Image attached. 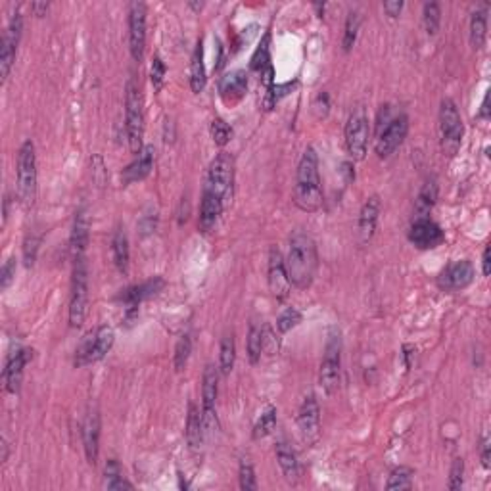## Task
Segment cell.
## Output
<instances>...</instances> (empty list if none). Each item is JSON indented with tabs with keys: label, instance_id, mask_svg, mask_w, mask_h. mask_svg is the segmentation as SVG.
I'll list each match as a JSON object with an SVG mask.
<instances>
[{
	"label": "cell",
	"instance_id": "24",
	"mask_svg": "<svg viewBox=\"0 0 491 491\" xmlns=\"http://www.w3.org/2000/svg\"><path fill=\"white\" fill-rule=\"evenodd\" d=\"M165 283L164 278H152V280H146V283L139 284V286H132V288H127L125 292H121L120 296H117V300H121V302L125 303H140L142 300H148V297H152L154 294H158L159 290L164 288Z\"/></svg>",
	"mask_w": 491,
	"mask_h": 491
},
{
	"label": "cell",
	"instance_id": "14",
	"mask_svg": "<svg viewBox=\"0 0 491 491\" xmlns=\"http://www.w3.org/2000/svg\"><path fill=\"white\" fill-rule=\"evenodd\" d=\"M267 275H269L267 278H269V288H271L273 296L277 297V300H284V297L290 294L292 283H290L283 253H280V250H277V248H271V252H269Z\"/></svg>",
	"mask_w": 491,
	"mask_h": 491
},
{
	"label": "cell",
	"instance_id": "20",
	"mask_svg": "<svg viewBox=\"0 0 491 491\" xmlns=\"http://www.w3.org/2000/svg\"><path fill=\"white\" fill-rule=\"evenodd\" d=\"M380 198L378 196H371L363 208H361L359 213V240L361 244H366L369 240L374 236V231H376V223H378V215H380Z\"/></svg>",
	"mask_w": 491,
	"mask_h": 491
},
{
	"label": "cell",
	"instance_id": "54",
	"mask_svg": "<svg viewBox=\"0 0 491 491\" xmlns=\"http://www.w3.org/2000/svg\"><path fill=\"white\" fill-rule=\"evenodd\" d=\"M415 352H416V349H415V347H413V346H405V347H403V353H405V365H407V369H409V366H411V357L415 355Z\"/></svg>",
	"mask_w": 491,
	"mask_h": 491
},
{
	"label": "cell",
	"instance_id": "5",
	"mask_svg": "<svg viewBox=\"0 0 491 491\" xmlns=\"http://www.w3.org/2000/svg\"><path fill=\"white\" fill-rule=\"evenodd\" d=\"M37 192V156L35 144L26 140L18 152V196L21 204L31 206Z\"/></svg>",
	"mask_w": 491,
	"mask_h": 491
},
{
	"label": "cell",
	"instance_id": "33",
	"mask_svg": "<svg viewBox=\"0 0 491 491\" xmlns=\"http://www.w3.org/2000/svg\"><path fill=\"white\" fill-rule=\"evenodd\" d=\"M234 359H236V344H234L233 334H227L221 340V353H219V371L221 374H231L234 366Z\"/></svg>",
	"mask_w": 491,
	"mask_h": 491
},
{
	"label": "cell",
	"instance_id": "56",
	"mask_svg": "<svg viewBox=\"0 0 491 491\" xmlns=\"http://www.w3.org/2000/svg\"><path fill=\"white\" fill-rule=\"evenodd\" d=\"M6 457H8V445H6V441L2 440V457H0V460H6Z\"/></svg>",
	"mask_w": 491,
	"mask_h": 491
},
{
	"label": "cell",
	"instance_id": "53",
	"mask_svg": "<svg viewBox=\"0 0 491 491\" xmlns=\"http://www.w3.org/2000/svg\"><path fill=\"white\" fill-rule=\"evenodd\" d=\"M31 10L38 18H41V16H46V12H48V2H33Z\"/></svg>",
	"mask_w": 491,
	"mask_h": 491
},
{
	"label": "cell",
	"instance_id": "34",
	"mask_svg": "<svg viewBox=\"0 0 491 491\" xmlns=\"http://www.w3.org/2000/svg\"><path fill=\"white\" fill-rule=\"evenodd\" d=\"M263 328L252 322L250 324V332H248V357H250V363L255 365L261 359V352H263Z\"/></svg>",
	"mask_w": 491,
	"mask_h": 491
},
{
	"label": "cell",
	"instance_id": "27",
	"mask_svg": "<svg viewBox=\"0 0 491 491\" xmlns=\"http://www.w3.org/2000/svg\"><path fill=\"white\" fill-rule=\"evenodd\" d=\"M277 459L278 465L283 468V474L288 482H296L300 478V463H297L296 451L292 449L286 441H278L277 443Z\"/></svg>",
	"mask_w": 491,
	"mask_h": 491
},
{
	"label": "cell",
	"instance_id": "43",
	"mask_svg": "<svg viewBox=\"0 0 491 491\" xmlns=\"http://www.w3.org/2000/svg\"><path fill=\"white\" fill-rule=\"evenodd\" d=\"M240 487L244 491L258 490V482H255V472H253V465L248 459H242L240 463Z\"/></svg>",
	"mask_w": 491,
	"mask_h": 491
},
{
	"label": "cell",
	"instance_id": "28",
	"mask_svg": "<svg viewBox=\"0 0 491 491\" xmlns=\"http://www.w3.org/2000/svg\"><path fill=\"white\" fill-rule=\"evenodd\" d=\"M435 200H438V183H435V179L432 176V179H428L426 183L422 184L418 198H416V219H426L430 211H432V208H434Z\"/></svg>",
	"mask_w": 491,
	"mask_h": 491
},
{
	"label": "cell",
	"instance_id": "4",
	"mask_svg": "<svg viewBox=\"0 0 491 491\" xmlns=\"http://www.w3.org/2000/svg\"><path fill=\"white\" fill-rule=\"evenodd\" d=\"M234 184V159L227 152H221L215 156L208 169V179H206V192L215 194L223 204L233 196Z\"/></svg>",
	"mask_w": 491,
	"mask_h": 491
},
{
	"label": "cell",
	"instance_id": "47",
	"mask_svg": "<svg viewBox=\"0 0 491 491\" xmlns=\"http://www.w3.org/2000/svg\"><path fill=\"white\" fill-rule=\"evenodd\" d=\"M16 277V258H10L0 271V290H6Z\"/></svg>",
	"mask_w": 491,
	"mask_h": 491
},
{
	"label": "cell",
	"instance_id": "3",
	"mask_svg": "<svg viewBox=\"0 0 491 491\" xmlns=\"http://www.w3.org/2000/svg\"><path fill=\"white\" fill-rule=\"evenodd\" d=\"M144 100L140 93L139 85L134 79L127 81L125 88V129L127 139H129V148L134 154H139L142 146V137H144Z\"/></svg>",
	"mask_w": 491,
	"mask_h": 491
},
{
	"label": "cell",
	"instance_id": "18",
	"mask_svg": "<svg viewBox=\"0 0 491 491\" xmlns=\"http://www.w3.org/2000/svg\"><path fill=\"white\" fill-rule=\"evenodd\" d=\"M83 445H85V455L90 465H96L98 460V451H100V416L96 411L88 413L85 426H83Z\"/></svg>",
	"mask_w": 491,
	"mask_h": 491
},
{
	"label": "cell",
	"instance_id": "38",
	"mask_svg": "<svg viewBox=\"0 0 491 491\" xmlns=\"http://www.w3.org/2000/svg\"><path fill=\"white\" fill-rule=\"evenodd\" d=\"M422 14H424L422 19H424V27H426L428 35H435L438 29H440L441 21L440 4H438V2H426V4H424V12Z\"/></svg>",
	"mask_w": 491,
	"mask_h": 491
},
{
	"label": "cell",
	"instance_id": "29",
	"mask_svg": "<svg viewBox=\"0 0 491 491\" xmlns=\"http://www.w3.org/2000/svg\"><path fill=\"white\" fill-rule=\"evenodd\" d=\"M204 440V422L202 413L196 403H189V416H186V441L192 449L198 448Z\"/></svg>",
	"mask_w": 491,
	"mask_h": 491
},
{
	"label": "cell",
	"instance_id": "23",
	"mask_svg": "<svg viewBox=\"0 0 491 491\" xmlns=\"http://www.w3.org/2000/svg\"><path fill=\"white\" fill-rule=\"evenodd\" d=\"M223 208H225L223 200H219L215 194H209V192L204 190L202 208H200V228H202V233H209L215 227L219 215L223 213Z\"/></svg>",
	"mask_w": 491,
	"mask_h": 491
},
{
	"label": "cell",
	"instance_id": "49",
	"mask_svg": "<svg viewBox=\"0 0 491 491\" xmlns=\"http://www.w3.org/2000/svg\"><path fill=\"white\" fill-rule=\"evenodd\" d=\"M106 487L107 490H114V491L134 490V485H132L129 480L123 478V474H121V476H115V478H112V480H106Z\"/></svg>",
	"mask_w": 491,
	"mask_h": 491
},
{
	"label": "cell",
	"instance_id": "16",
	"mask_svg": "<svg viewBox=\"0 0 491 491\" xmlns=\"http://www.w3.org/2000/svg\"><path fill=\"white\" fill-rule=\"evenodd\" d=\"M409 240L421 250H432L445 240V234L440 228V225H435L434 221L426 217V219L413 221L409 228Z\"/></svg>",
	"mask_w": 491,
	"mask_h": 491
},
{
	"label": "cell",
	"instance_id": "17",
	"mask_svg": "<svg viewBox=\"0 0 491 491\" xmlns=\"http://www.w3.org/2000/svg\"><path fill=\"white\" fill-rule=\"evenodd\" d=\"M152 165H154V148L152 146H144L142 150L137 154V158L132 159L131 164L127 165L123 173H121V179L125 184L139 183L142 179L150 175Z\"/></svg>",
	"mask_w": 491,
	"mask_h": 491
},
{
	"label": "cell",
	"instance_id": "25",
	"mask_svg": "<svg viewBox=\"0 0 491 491\" xmlns=\"http://www.w3.org/2000/svg\"><path fill=\"white\" fill-rule=\"evenodd\" d=\"M202 413H215V399L219 388V371L213 365L206 366L202 378Z\"/></svg>",
	"mask_w": 491,
	"mask_h": 491
},
{
	"label": "cell",
	"instance_id": "6",
	"mask_svg": "<svg viewBox=\"0 0 491 491\" xmlns=\"http://www.w3.org/2000/svg\"><path fill=\"white\" fill-rule=\"evenodd\" d=\"M88 305V271L85 258H75L73 263V278H71L70 296V324L79 328L87 317Z\"/></svg>",
	"mask_w": 491,
	"mask_h": 491
},
{
	"label": "cell",
	"instance_id": "2",
	"mask_svg": "<svg viewBox=\"0 0 491 491\" xmlns=\"http://www.w3.org/2000/svg\"><path fill=\"white\" fill-rule=\"evenodd\" d=\"M294 202L302 211L313 213L322 206V184L319 175V158L315 148L309 146L297 164Z\"/></svg>",
	"mask_w": 491,
	"mask_h": 491
},
{
	"label": "cell",
	"instance_id": "36",
	"mask_svg": "<svg viewBox=\"0 0 491 491\" xmlns=\"http://www.w3.org/2000/svg\"><path fill=\"white\" fill-rule=\"evenodd\" d=\"M95 340H96V330H90L88 334L83 336L81 344L75 349V366H85L93 363V352H95Z\"/></svg>",
	"mask_w": 491,
	"mask_h": 491
},
{
	"label": "cell",
	"instance_id": "46",
	"mask_svg": "<svg viewBox=\"0 0 491 491\" xmlns=\"http://www.w3.org/2000/svg\"><path fill=\"white\" fill-rule=\"evenodd\" d=\"M165 73H167V68H165L164 60L159 56L154 58V62H152V85H154V88L156 90H162V87H164V81H165Z\"/></svg>",
	"mask_w": 491,
	"mask_h": 491
},
{
	"label": "cell",
	"instance_id": "52",
	"mask_svg": "<svg viewBox=\"0 0 491 491\" xmlns=\"http://www.w3.org/2000/svg\"><path fill=\"white\" fill-rule=\"evenodd\" d=\"M482 267H484V277H490L491 273V248L485 246L484 258H482Z\"/></svg>",
	"mask_w": 491,
	"mask_h": 491
},
{
	"label": "cell",
	"instance_id": "22",
	"mask_svg": "<svg viewBox=\"0 0 491 491\" xmlns=\"http://www.w3.org/2000/svg\"><path fill=\"white\" fill-rule=\"evenodd\" d=\"M246 88H248V75L246 71H231L223 77L219 83V93L223 96V100L236 102L244 96Z\"/></svg>",
	"mask_w": 491,
	"mask_h": 491
},
{
	"label": "cell",
	"instance_id": "1",
	"mask_svg": "<svg viewBox=\"0 0 491 491\" xmlns=\"http://www.w3.org/2000/svg\"><path fill=\"white\" fill-rule=\"evenodd\" d=\"M284 263H286L290 283L302 290L309 288L315 280L317 267H319L315 240L303 231H296L290 236L288 255L284 259Z\"/></svg>",
	"mask_w": 491,
	"mask_h": 491
},
{
	"label": "cell",
	"instance_id": "19",
	"mask_svg": "<svg viewBox=\"0 0 491 491\" xmlns=\"http://www.w3.org/2000/svg\"><path fill=\"white\" fill-rule=\"evenodd\" d=\"M33 357L31 349H16V353L10 355V359L4 369V382H6V390L10 394H16L21 384V376H23V366L29 363Z\"/></svg>",
	"mask_w": 491,
	"mask_h": 491
},
{
	"label": "cell",
	"instance_id": "7",
	"mask_svg": "<svg viewBox=\"0 0 491 491\" xmlns=\"http://www.w3.org/2000/svg\"><path fill=\"white\" fill-rule=\"evenodd\" d=\"M342 374V338L340 332L328 334L327 346H324V355L321 361V372H319V382L322 390L327 394H334L340 386Z\"/></svg>",
	"mask_w": 491,
	"mask_h": 491
},
{
	"label": "cell",
	"instance_id": "42",
	"mask_svg": "<svg viewBox=\"0 0 491 491\" xmlns=\"http://www.w3.org/2000/svg\"><path fill=\"white\" fill-rule=\"evenodd\" d=\"M267 68H271L269 65V35H265V38L261 41V44H259L258 51H255V54L252 58L253 71H261L263 73V70H267Z\"/></svg>",
	"mask_w": 491,
	"mask_h": 491
},
{
	"label": "cell",
	"instance_id": "11",
	"mask_svg": "<svg viewBox=\"0 0 491 491\" xmlns=\"http://www.w3.org/2000/svg\"><path fill=\"white\" fill-rule=\"evenodd\" d=\"M407 131H409V117L405 114L396 115L394 120L384 127V131H380L376 139V144H374V150H376L378 158H388L394 152L401 146V142L407 137Z\"/></svg>",
	"mask_w": 491,
	"mask_h": 491
},
{
	"label": "cell",
	"instance_id": "40",
	"mask_svg": "<svg viewBox=\"0 0 491 491\" xmlns=\"http://www.w3.org/2000/svg\"><path fill=\"white\" fill-rule=\"evenodd\" d=\"M190 353H192V338L189 334L181 336V340L176 342L175 347V371H183L186 363H189Z\"/></svg>",
	"mask_w": 491,
	"mask_h": 491
},
{
	"label": "cell",
	"instance_id": "41",
	"mask_svg": "<svg viewBox=\"0 0 491 491\" xmlns=\"http://www.w3.org/2000/svg\"><path fill=\"white\" fill-rule=\"evenodd\" d=\"M302 319H303L302 313H300L297 309L288 307L286 311H283V313H280V317L277 319L278 332L286 334L288 330H292L294 327H297V324L302 322Z\"/></svg>",
	"mask_w": 491,
	"mask_h": 491
},
{
	"label": "cell",
	"instance_id": "50",
	"mask_svg": "<svg viewBox=\"0 0 491 491\" xmlns=\"http://www.w3.org/2000/svg\"><path fill=\"white\" fill-rule=\"evenodd\" d=\"M384 10L390 18H397L401 14V10H403V2L401 0H386Z\"/></svg>",
	"mask_w": 491,
	"mask_h": 491
},
{
	"label": "cell",
	"instance_id": "44",
	"mask_svg": "<svg viewBox=\"0 0 491 491\" xmlns=\"http://www.w3.org/2000/svg\"><path fill=\"white\" fill-rule=\"evenodd\" d=\"M233 137V129L225 123L223 120H213L211 121V139L217 146H225L228 144V140Z\"/></svg>",
	"mask_w": 491,
	"mask_h": 491
},
{
	"label": "cell",
	"instance_id": "32",
	"mask_svg": "<svg viewBox=\"0 0 491 491\" xmlns=\"http://www.w3.org/2000/svg\"><path fill=\"white\" fill-rule=\"evenodd\" d=\"M487 37V14L485 10H476L470 18V44L480 51Z\"/></svg>",
	"mask_w": 491,
	"mask_h": 491
},
{
	"label": "cell",
	"instance_id": "8",
	"mask_svg": "<svg viewBox=\"0 0 491 491\" xmlns=\"http://www.w3.org/2000/svg\"><path fill=\"white\" fill-rule=\"evenodd\" d=\"M463 120L453 100L443 98L440 106V134L441 148L448 156H455L463 142Z\"/></svg>",
	"mask_w": 491,
	"mask_h": 491
},
{
	"label": "cell",
	"instance_id": "48",
	"mask_svg": "<svg viewBox=\"0 0 491 491\" xmlns=\"http://www.w3.org/2000/svg\"><path fill=\"white\" fill-rule=\"evenodd\" d=\"M37 250H38V238L37 236H27L26 246H23V255H26V265L31 267L35 263V258H37Z\"/></svg>",
	"mask_w": 491,
	"mask_h": 491
},
{
	"label": "cell",
	"instance_id": "13",
	"mask_svg": "<svg viewBox=\"0 0 491 491\" xmlns=\"http://www.w3.org/2000/svg\"><path fill=\"white\" fill-rule=\"evenodd\" d=\"M21 29H23V18L21 14L16 12L8 23L4 37H2V48H0V75L2 79H8L10 70H12L16 52H18L19 38H21Z\"/></svg>",
	"mask_w": 491,
	"mask_h": 491
},
{
	"label": "cell",
	"instance_id": "31",
	"mask_svg": "<svg viewBox=\"0 0 491 491\" xmlns=\"http://www.w3.org/2000/svg\"><path fill=\"white\" fill-rule=\"evenodd\" d=\"M115 342V332L114 328L107 327V324H102V327L96 328V340H95V352H93V363L104 359L107 355V352L112 349Z\"/></svg>",
	"mask_w": 491,
	"mask_h": 491
},
{
	"label": "cell",
	"instance_id": "39",
	"mask_svg": "<svg viewBox=\"0 0 491 491\" xmlns=\"http://www.w3.org/2000/svg\"><path fill=\"white\" fill-rule=\"evenodd\" d=\"M361 18L357 12H352L346 19V29H344V41H342V46L344 51L349 52L352 46L355 44V38H357V31H359Z\"/></svg>",
	"mask_w": 491,
	"mask_h": 491
},
{
	"label": "cell",
	"instance_id": "45",
	"mask_svg": "<svg viewBox=\"0 0 491 491\" xmlns=\"http://www.w3.org/2000/svg\"><path fill=\"white\" fill-rule=\"evenodd\" d=\"M463 482H465V460L457 457L451 465V472H449V490L457 491L463 487Z\"/></svg>",
	"mask_w": 491,
	"mask_h": 491
},
{
	"label": "cell",
	"instance_id": "15",
	"mask_svg": "<svg viewBox=\"0 0 491 491\" xmlns=\"http://www.w3.org/2000/svg\"><path fill=\"white\" fill-rule=\"evenodd\" d=\"M474 277H476V271H474V265L470 261H457L441 273L438 277V284L445 292H459V290L470 286Z\"/></svg>",
	"mask_w": 491,
	"mask_h": 491
},
{
	"label": "cell",
	"instance_id": "55",
	"mask_svg": "<svg viewBox=\"0 0 491 491\" xmlns=\"http://www.w3.org/2000/svg\"><path fill=\"white\" fill-rule=\"evenodd\" d=\"M480 115H482L484 120L487 117V115H490V93L485 95L484 102H482V112H480Z\"/></svg>",
	"mask_w": 491,
	"mask_h": 491
},
{
	"label": "cell",
	"instance_id": "37",
	"mask_svg": "<svg viewBox=\"0 0 491 491\" xmlns=\"http://www.w3.org/2000/svg\"><path fill=\"white\" fill-rule=\"evenodd\" d=\"M275 426H277V409H275V407H269L263 415L259 416V421L255 422V426H253V438H255V440L267 438V435L275 430Z\"/></svg>",
	"mask_w": 491,
	"mask_h": 491
},
{
	"label": "cell",
	"instance_id": "35",
	"mask_svg": "<svg viewBox=\"0 0 491 491\" xmlns=\"http://www.w3.org/2000/svg\"><path fill=\"white\" fill-rule=\"evenodd\" d=\"M413 478L415 470L409 466H397L396 470L390 474L386 490H411L413 487Z\"/></svg>",
	"mask_w": 491,
	"mask_h": 491
},
{
	"label": "cell",
	"instance_id": "12",
	"mask_svg": "<svg viewBox=\"0 0 491 491\" xmlns=\"http://www.w3.org/2000/svg\"><path fill=\"white\" fill-rule=\"evenodd\" d=\"M146 46V4L131 2L129 4V48L134 62H140L144 56Z\"/></svg>",
	"mask_w": 491,
	"mask_h": 491
},
{
	"label": "cell",
	"instance_id": "9",
	"mask_svg": "<svg viewBox=\"0 0 491 491\" xmlns=\"http://www.w3.org/2000/svg\"><path fill=\"white\" fill-rule=\"evenodd\" d=\"M369 134H371L369 115H366L365 107L357 106L349 114V120L346 123V146L349 156L355 162H361L365 158L366 146H369Z\"/></svg>",
	"mask_w": 491,
	"mask_h": 491
},
{
	"label": "cell",
	"instance_id": "30",
	"mask_svg": "<svg viewBox=\"0 0 491 491\" xmlns=\"http://www.w3.org/2000/svg\"><path fill=\"white\" fill-rule=\"evenodd\" d=\"M112 252H114L115 267L121 273H127L129 269V238L123 228H117L112 240Z\"/></svg>",
	"mask_w": 491,
	"mask_h": 491
},
{
	"label": "cell",
	"instance_id": "51",
	"mask_svg": "<svg viewBox=\"0 0 491 491\" xmlns=\"http://www.w3.org/2000/svg\"><path fill=\"white\" fill-rule=\"evenodd\" d=\"M490 438L487 435H484V440H482V445H480V457H482V465H484V468H490V460H491V453H490Z\"/></svg>",
	"mask_w": 491,
	"mask_h": 491
},
{
	"label": "cell",
	"instance_id": "21",
	"mask_svg": "<svg viewBox=\"0 0 491 491\" xmlns=\"http://www.w3.org/2000/svg\"><path fill=\"white\" fill-rule=\"evenodd\" d=\"M88 238H90V221L85 209H79L73 221V231H71V253L73 258H83V253L87 250Z\"/></svg>",
	"mask_w": 491,
	"mask_h": 491
},
{
	"label": "cell",
	"instance_id": "26",
	"mask_svg": "<svg viewBox=\"0 0 491 491\" xmlns=\"http://www.w3.org/2000/svg\"><path fill=\"white\" fill-rule=\"evenodd\" d=\"M206 63H204V43L198 41L194 48V54H192V60H190V88L192 93L200 95L206 87Z\"/></svg>",
	"mask_w": 491,
	"mask_h": 491
},
{
	"label": "cell",
	"instance_id": "10",
	"mask_svg": "<svg viewBox=\"0 0 491 491\" xmlns=\"http://www.w3.org/2000/svg\"><path fill=\"white\" fill-rule=\"evenodd\" d=\"M297 430L305 445H313L321 435V409L313 394H309L302 401L297 413Z\"/></svg>",
	"mask_w": 491,
	"mask_h": 491
}]
</instances>
